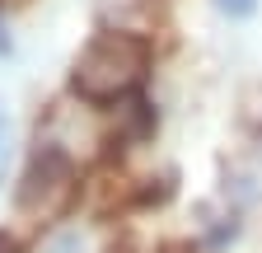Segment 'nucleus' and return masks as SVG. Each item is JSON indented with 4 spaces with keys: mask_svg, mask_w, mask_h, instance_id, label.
Instances as JSON below:
<instances>
[{
    "mask_svg": "<svg viewBox=\"0 0 262 253\" xmlns=\"http://www.w3.org/2000/svg\"><path fill=\"white\" fill-rule=\"evenodd\" d=\"M145 71H150V43L126 28H103L84 43L71 71V89L84 103H117L141 89Z\"/></svg>",
    "mask_w": 262,
    "mask_h": 253,
    "instance_id": "obj_1",
    "label": "nucleus"
},
{
    "mask_svg": "<svg viewBox=\"0 0 262 253\" xmlns=\"http://www.w3.org/2000/svg\"><path fill=\"white\" fill-rule=\"evenodd\" d=\"M215 10L229 19H253L257 14V0H215Z\"/></svg>",
    "mask_w": 262,
    "mask_h": 253,
    "instance_id": "obj_3",
    "label": "nucleus"
},
{
    "mask_svg": "<svg viewBox=\"0 0 262 253\" xmlns=\"http://www.w3.org/2000/svg\"><path fill=\"white\" fill-rule=\"evenodd\" d=\"M10 150H14V132H10L5 108H0V183H5V169H10Z\"/></svg>",
    "mask_w": 262,
    "mask_h": 253,
    "instance_id": "obj_2",
    "label": "nucleus"
}]
</instances>
